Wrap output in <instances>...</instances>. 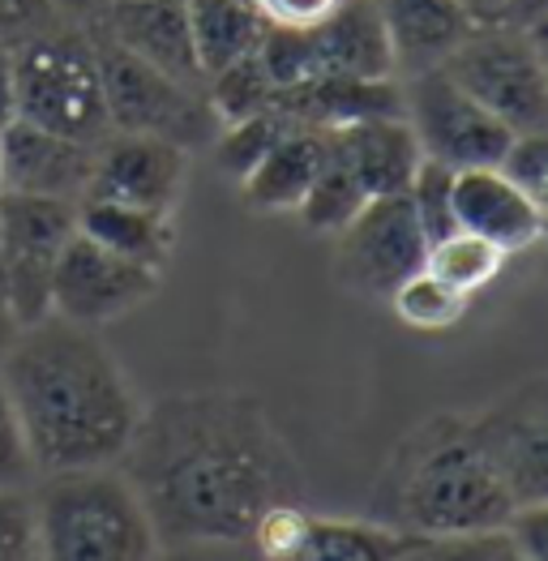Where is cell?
<instances>
[{
	"instance_id": "60d3db41",
	"label": "cell",
	"mask_w": 548,
	"mask_h": 561,
	"mask_svg": "<svg viewBox=\"0 0 548 561\" xmlns=\"http://www.w3.org/2000/svg\"><path fill=\"white\" fill-rule=\"evenodd\" d=\"M18 121V107H13V60H9V47L0 44V129Z\"/></svg>"
},
{
	"instance_id": "ba28073f",
	"label": "cell",
	"mask_w": 548,
	"mask_h": 561,
	"mask_svg": "<svg viewBox=\"0 0 548 561\" xmlns=\"http://www.w3.org/2000/svg\"><path fill=\"white\" fill-rule=\"evenodd\" d=\"M258 56L274 87L309 78H399L373 0H339V9L309 31L271 26Z\"/></svg>"
},
{
	"instance_id": "f35d334b",
	"label": "cell",
	"mask_w": 548,
	"mask_h": 561,
	"mask_svg": "<svg viewBox=\"0 0 548 561\" xmlns=\"http://www.w3.org/2000/svg\"><path fill=\"white\" fill-rule=\"evenodd\" d=\"M455 4L467 13L471 26H502L510 13V0H455Z\"/></svg>"
},
{
	"instance_id": "d6986e66",
	"label": "cell",
	"mask_w": 548,
	"mask_h": 561,
	"mask_svg": "<svg viewBox=\"0 0 548 561\" xmlns=\"http://www.w3.org/2000/svg\"><path fill=\"white\" fill-rule=\"evenodd\" d=\"M386 44L395 56V73H420V69H437L450 51H455L471 22L455 0H373Z\"/></svg>"
},
{
	"instance_id": "8fae6325",
	"label": "cell",
	"mask_w": 548,
	"mask_h": 561,
	"mask_svg": "<svg viewBox=\"0 0 548 561\" xmlns=\"http://www.w3.org/2000/svg\"><path fill=\"white\" fill-rule=\"evenodd\" d=\"M467 433L514 506L548 502V381L527 377L467 416Z\"/></svg>"
},
{
	"instance_id": "ee69618b",
	"label": "cell",
	"mask_w": 548,
	"mask_h": 561,
	"mask_svg": "<svg viewBox=\"0 0 548 561\" xmlns=\"http://www.w3.org/2000/svg\"><path fill=\"white\" fill-rule=\"evenodd\" d=\"M0 283H4V279H0Z\"/></svg>"
},
{
	"instance_id": "b9f144b4",
	"label": "cell",
	"mask_w": 548,
	"mask_h": 561,
	"mask_svg": "<svg viewBox=\"0 0 548 561\" xmlns=\"http://www.w3.org/2000/svg\"><path fill=\"white\" fill-rule=\"evenodd\" d=\"M18 322H13V313L4 309V300H0V360H4V352H9V343L18 339Z\"/></svg>"
},
{
	"instance_id": "8d00e7d4",
	"label": "cell",
	"mask_w": 548,
	"mask_h": 561,
	"mask_svg": "<svg viewBox=\"0 0 548 561\" xmlns=\"http://www.w3.org/2000/svg\"><path fill=\"white\" fill-rule=\"evenodd\" d=\"M155 561H262L249 545H219V540H197V545H168Z\"/></svg>"
},
{
	"instance_id": "7bdbcfd3",
	"label": "cell",
	"mask_w": 548,
	"mask_h": 561,
	"mask_svg": "<svg viewBox=\"0 0 548 561\" xmlns=\"http://www.w3.org/2000/svg\"><path fill=\"white\" fill-rule=\"evenodd\" d=\"M395 561H429V558H424V549H420V540H415L408 553H403V558H395Z\"/></svg>"
},
{
	"instance_id": "4fadbf2b",
	"label": "cell",
	"mask_w": 548,
	"mask_h": 561,
	"mask_svg": "<svg viewBox=\"0 0 548 561\" xmlns=\"http://www.w3.org/2000/svg\"><path fill=\"white\" fill-rule=\"evenodd\" d=\"M159 271L116 257L103 244H94L91 236L73 232L52 275V318L99 330L141 309L159 291Z\"/></svg>"
},
{
	"instance_id": "6da1fadb",
	"label": "cell",
	"mask_w": 548,
	"mask_h": 561,
	"mask_svg": "<svg viewBox=\"0 0 548 561\" xmlns=\"http://www.w3.org/2000/svg\"><path fill=\"white\" fill-rule=\"evenodd\" d=\"M125 480L159 545H249L271 506L305 502V471L266 403L240 390H184L141 408Z\"/></svg>"
},
{
	"instance_id": "5bb4252c",
	"label": "cell",
	"mask_w": 548,
	"mask_h": 561,
	"mask_svg": "<svg viewBox=\"0 0 548 561\" xmlns=\"http://www.w3.org/2000/svg\"><path fill=\"white\" fill-rule=\"evenodd\" d=\"M184 181H189V150L146 134H107L103 141H94L91 181L82 197L176 215Z\"/></svg>"
},
{
	"instance_id": "d4e9b609",
	"label": "cell",
	"mask_w": 548,
	"mask_h": 561,
	"mask_svg": "<svg viewBox=\"0 0 548 561\" xmlns=\"http://www.w3.org/2000/svg\"><path fill=\"white\" fill-rule=\"evenodd\" d=\"M274 94H278V87H274V78L266 73V65H262L258 51L206 78V103H210L219 129H224V125H236V121H249V116L271 112Z\"/></svg>"
},
{
	"instance_id": "44dd1931",
	"label": "cell",
	"mask_w": 548,
	"mask_h": 561,
	"mask_svg": "<svg viewBox=\"0 0 548 561\" xmlns=\"http://www.w3.org/2000/svg\"><path fill=\"white\" fill-rule=\"evenodd\" d=\"M78 232L91 236L116 257H129L146 271H168L176 253V215L141 210L125 202H103V197H82L78 202Z\"/></svg>"
},
{
	"instance_id": "5b68a950",
	"label": "cell",
	"mask_w": 548,
	"mask_h": 561,
	"mask_svg": "<svg viewBox=\"0 0 548 561\" xmlns=\"http://www.w3.org/2000/svg\"><path fill=\"white\" fill-rule=\"evenodd\" d=\"M13 60V107L18 121L39 125L47 134L73 141H103L107 107H103V78L99 56L87 31L56 26L47 35L22 39L9 47Z\"/></svg>"
},
{
	"instance_id": "7a4b0ae2",
	"label": "cell",
	"mask_w": 548,
	"mask_h": 561,
	"mask_svg": "<svg viewBox=\"0 0 548 561\" xmlns=\"http://www.w3.org/2000/svg\"><path fill=\"white\" fill-rule=\"evenodd\" d=\"M35 476L116 468L141 421V399L99 330L52 318L22 327L0 360Z\"/></svg>"
},
{
	"instance_id": "30bf717a",
	"label": "cell",
	"mask_w": 548,
	"mask_h": 561,
	"mask_svg": "<svg viewBox=\"0 0 548 561\" xmlns=\"http://www.w3.org/2000/svg\"><path fill=\"white\" fill-rule=\"evenodd\" d=\"M403 116H408L424 159L446 163L455 172L498 168V159L514 138L502 121L489 107H480L442 65L403 78Z\"/></svg>"
},
{
	"instance_id": "ab89813d",
	"label": "cell",
	"mask_w": 548,
	"mask_h": 561,
	"mask_svg": "<svg viewBox=\"0 0 548 561\" xmlns=\"http://www.w3.org/2000/svg\"><path fill=\"white\" fill-rule=\"evenodd\" d=\"M548 0H510L505 26H523V31H545Z\"/></svg>"
},
{
	"instance_id": "1f68e13d",
	"label": "cell",
	"mask_w": 548,
	"mask_h": 561,
	"mask_svg": "<svg viewBox=\"0 0 548 561\" xmlns=\"http://www.w3.org/2000/svg\"><path fill=\"white\" fill-rule=\"evenodd\" d=\"M420 549L429 561H527L505 536V527L471 531V536H433V540H420Z\"/></svg>"
},
{
	"instance_id": "8992f818",
	"label": "cell",
	"mask_w": 548,
	"mask_h": 561,
	"mask_svg": "<svg viewBox=\"0 0 548 561\" xmlns=\"http://www.w3.org/2000/svg\"><path fill=\"white\" fill-rule=\"evenodd\" d=\"M480 107H489L510 134H540L548 125L545 31L471 26L467 39L442 60Z\"/></svg>"
},
{
	"instance_id": "e0dca14e",
	"label": "cell",
	"mask_w": 548,
	"mask_h": 561,
	"mask_svg": "<svg viewBox=\"0 0 548 561\" xmlns=\"http://www.w3.org/2000/svg\"><path fill=\"white\" fill-rule=\"evenodd\" d=\"M455 224L463 232L484 236L510 257L545 236V206L505 181L498 168H463L455 172Z\"/></svg>"
},
{
	"instance_id": "7402d4cb",
	"label": "cell",
	"mask_w": 548,
	"mask_h": 561,
	"mask_svg": "<svg viewBox=\"0 0 548 561\" xmlns=\"http://www.w3.org/2000/svg\"><path fill=\"white\" fill-rule=\"evenodd\" d=\"M184 13H189L193 51L206 78L253 56L271 31L258 0H184Z\"/></svg>"
},
{
	"instance_id": "484cf974",
	"label": "cell",
	"mask_w": 548,
	"mask_h": 561,
	"mask_svg": "<svg viewBox=\"0 0 548 561\" xmlns=\"http://www.w3.org/2000/svg\"><path fill=\"white\" fill-rule=\"evenodd\" d=\"M365 202H368V193L361 188V181L347 172V163L334 154V146H330L318 181L309 185L305 202L296 206V215H300V224H305L309 232L339 236L352 219H356V210H361Z\"/></svg>"
},
{
	"instance_id": "74e56055",
	"label": "cell",
	"mask_w": 548,
	"mask_h": 561,
	"mask_svg": "<svg viewBox=\"0 0 548 561\" xmlns=\"http://www.w3.org/2000/svg\"><path fill=\"white\" fill-rule=\"evenodd\" d=\"M107 4H112V0H52L56 18H60L65 26H78V31H87L91 22H99Z\"/></svg>"
},
{
	"instance_id": "4316f807",
	"label": "cell",
	"mask_w": 548,
	"mask_h": 561,
	"mask_svg": "<svg viewBox=\"0 0 548 561\" xmlns=\"http://www.w3.org/2000/svg\"><path fill=\"white\" fill-rule=\"evenodd\" d=\"M287 129H296V121H287L283 112H274L271 107V112H262V116H249V121L224 125V129L215 134V141H210V154H215L219 172L240 185V181L262 163V154H266Z\"/></svg>"
},
{
	"instance_id": "3957f363",
	"label": "cell",
	"mask_w": 548,
	"mask_h": 561,
	"mask_svg": "<svg viewBox=\"0 0 548 561\" xmlns=\"http://www.w3.org/2000/svg\"><path fill=\"white\" fill-rule=\"evenodd\" d=\"M368 506L377 523L415 540L493 531L518 511L458 412H437L411 428L377 476Z\"/></svg>"
},
{
	"instance_id": "ac0fdd59",
	"label": "cell",
	"mask_w": 548,
	"mask_h": 561,
	"mask_svg": "<svg viewBox=\"0 0 548 561\" xmlns=\"http://www.w3.org/2000/svg\"><path fill=\"white\" fill-rule=\"evenodd\" d=\"M330 146L368 197L408 193L415 168L424 163V150L411 134L408 116H373V121L330 129Z\"/></svg>"
},
{
	"instance_id": "83f0119b",
	"label": "cell",
	"mask_w": 548,
	"mask_h": 561,
	"mask_svg": "<svg viewBox=\"0 0 548 561\" xmlns=\"http://www.w3.org/2000/svg\"><path fill=\"white\" fill-rule=\"evenodd\" d=\"M390 309L411 330H450L467 313V296L455 291V287H446L429 271H415L411 279H403L390 291Z\"/></svg>"
},
{
	"instance_id": "cb8c5ba5",
	"label": "cell",
	"mask_w": 548,
	"mask_h": 561,
	"mask_svg": "<svg viewBox=\"0 0 548 561\" xmlns=\"http://www.w3.org/2000/svg\"><path fill=\"white\" fill-rule=\"evenodd\" d=\"M502 266H505V253L498 244H489L484 236L463 232V228H455V232L442 236V240H433L429 244V257H424V271L437 275L446 287L463 291L467 300L498 279Z\"/></svg>"
},
{
	"instance_id": "603a6c76",
	"label": "cell",
	"mask_w": 548,
	"mask_h": 561,
	"mask_svg": "<svg viewBox=\"0 0 548 561\" xmlns=\"http://www.w3.org/2000/svg\"><path fill=\"white\" fill-rule=\"evenodd\" d=\"M411 545L415 536L395 531L377 518H321L309 511L300 540L283 561H395Z\"/></svg>"
},
{
	"instance_id": "7c38bea8",
	"label": "cell",
	"mask_w": 548,
	"mask_h": 561,
	"mask_svg": "<svg viewBox=\"0 0 548 561\" xmlns=\"http://www.w3.org/2000/svg\"><path fill=\"white\" fill-rule=\"evenodd\" d=\"M429 240L415 224L408 193L368 197L334 244V279L352 296L390 300V291L424 271Z\"/></svg>"
},
{
	"instance_id": "2e32d148",
	"label": "cell",
	"mask_w": 548,
	"mask_h": 561,
	"mask_svg": "<svg viewBox=\"0 0 548 561\" xmlns=\"http://www.w3.org/2000/svg\"><path fill=\"white\" fill-rule=\"evenodd\" d=\"M91 141L60 138L26 121H13L0 129V193L78 202L91 181Z\"/></svg>"
},
{
	"instance_id": "9c48e42d",
	"label": "cell",
	"mask_w": 548,
	"mask_h": 561,
	"mask_svg": "<svg viewBox=\"0 0 548 561\" xmlns=\"http://www.w3.org/2000/svg\"><path fill=\"white\" fill-rule=\"evenodd\" d=\"M78 232V202L0 193V300L18 327L52 313V275Z\"/></svg>"
},
{
	"instance_id": "e575fe53",
	"label": "cell",
	"mask_w": 548,
	"mask_h": 561,
	"mask_svg": "<svg viewBox=\"0 0 548 561\" xmlns=\"http://www.w3.org/2000/svg\"><path fill=\"white\" fill-rule=\"evenodd\" d=\"M505 536L514 540V549L527 561H548V502L518 506L505 518Z\"/></svg>"
},
{
	"instance_id": "277c9868",
	"label": "cell",
	"mask_w": 548,
	"mask_h": 561,
	"mask_svg": "<svg viewBox=\"0 0 548 561\" xmlns=\"http://www.w3.org/2000/svg\"><path fill=\"white\" fill-rule=\"evenodd\" d=\"M31 497L39 561H155L163 549L125 471L82 468L39 476Z\"/></svg>"
},
{
	"instance_id": "d590c367",
	"label": "cell",
	"mask_w": 548,
	"mask_h": 561,
	"mask_svg": "<svg viewBox=\"0 0 548 561\" xmlns=\"http://www.w3.org/2000/svg\"><path fill=\"white\" fill-rule=\"evenodd\" d=\"M258 9H262V18H266L271 26L309 31V26L326 22V18L339 9V0H258Z\"/></svg>"
},
{
	"instance_id": "4dcf8cb0",
	"label": "cell",
	"mask_w": 548,
	"mask_h": 561,
	"mask_svg": "<svg viewBox=\"0 0 548 561\" xmlns=\"http://www.w3.org/2000/svg\"><path fill=\"white\" fill-rule=\"evenodd\" d=\"M498 172H502L505 181H514V185L523 188L532 202H540V206H545V197H548V138H545V129H540V134H514L510 146H505V154L498 159Z\"/></svg>"
},
{
	"instance_id": "d6a6232c",
	"label": "cell",
	"mask_w": 548,
	"mask_h": 561,
	"mask_svg": "<svg viewBox=\"0 0 548 561\" xmlns=\"http://www.w3.org/2000/svg\"><path fill=\"white\" fill-rule=\"evenodd\" d=\"M31 480H35V463L26 455L18 416H13L9 394L0 386V489H31Z\"/></svg>"
},
{
	"instance_id": "ffe728a7",
	"label": "cell",
	"mask_w": 548,
	"mask_h": 561,
	"mask_svg": "<svg viewBox=\"0 0 548 561\" xmlns=\"http://www.w3.org/2000/svg\"><path fill=\"white\" fill-rule=\"evenodd\" d=\"M326 154H330V129H313V125L287 129V134L262 154V163L240 181L244 202H249L253 210H262V215L296 210V206L305 202L309 185L318 181Z\"/></svg>"
},
{
	"instance_id": "f546056e",
	"label": "cell",
	"mask_w": 548,
	"mask_h": 561,
	"mask_svg": "<svg viewBox=\"0 0 548 561\" xmlns=\"http://www.w3.org/2000/svg\"><path fill=\"white\" fill-rule=\"evenodd\" d=\"M0 561H39L35 497L26 489H0Z\"/></svg>"
},
{
	"instance_id": "f1b7e54d",
	"label": "cell",
	"mask_w": 548,
	"mask_h": 561,
	"mask_svg": "<svg viewBox=\"0 0 548 561\" xmlns=\"http://www.w3.org/2000/svg\"><path fill=\"white\" fill-rule=\"evenodd\" d=\"M408 202H411V210H415V224H420V232H424L429 244L442 240V236H450L458 228L455 224V168L424 159V163L415 168V176H411Z\"/></svg>"
},
{
	"instance_id": "52a82bcc",
	"label": "cell",
	"mask_w": 548,
	"mask_h": 561,
	"mask_svg": "<svg viewBox=\"0 0 548 561\" xmlns=\"http://www.w3.org/2000/svg\"><path fill=\"white\" fill-rule=\"evenodd\" d=\"M99 56V78H103V107H107V129L112 134H146L163 138L181 150H210L219 134V121L206 103V94L181 87L176 78L150 69L134 51L112 44L103 31L87 26Z\"/></svg>"
},
{
	"instance_id": "836d02e7",
	"label": "cell",
	"mask_w": 548,
	"mask_h": 561,
	"mask_svg": "<svg viewBox=\"0 0 548 561\" xmlns=\"http://www.w3.org/2000/svg\"><path fill=\"white\" fill-rule=\"evenodd\" d=\"M65 26L52 9V0H0V44L13 47L22 39H35Z\"/></svg>"
},
{
	"instance_id": "9a60e30c",
	"label": "cell",
	"mask_w": 548,
	"mask_h": 561,
	"mask_svg": "<svg viewBox=\"0 0 548 561\" xmlns=\"http://www.w3.org/2000/svg\"><path fill=\"white\" fill-rule=\"evenodd\" d=\"M91 26L103 31L112 44L134 51L150 69L206 94V73H202L197 51H193L184 0H112L103 9V18Z\"/></svg>"
}]
</instances>
